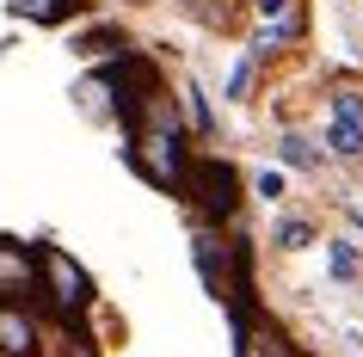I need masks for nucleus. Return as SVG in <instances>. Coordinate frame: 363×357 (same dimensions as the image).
Returning <instances> with one entry per match:
<instances>
[{
    "mask_svg": "<svg viewBox=\"0 0 363 357\" xmlns=\"http://www.w3.org/2000/svg\"><path fill=\"white\" fill-rule=\"evenodd\" d=\"M185 197H191L210 222H228L234 209H240V179H234L228 160H185Z\"/></svg>",
    "mask_w": 363,
    "mask_h": 357,
    "instance_id": "nucleus-1",
    "label": "nucleus"
},
{
    "mask_svg": "<svg viewBox=\"0 0 363 357\" xmlns=\"http://www.w3.org/2000/svg\"><path fill=\"white\" fill-rule=\"evenodd\" d=\"M38 265H43V278H50V302H56V314L62 320H74L86 302H93V283H86V271H80L62 246H38Z\"/></svg>",
    "mask_w": 363,
    "mask_h": 357,
    "instance_id": "nucleus-2",
    "label": "nucleus"
},
{
    "mask_svg": "<svg viewBox=\"0 0 363 357\" xmlns=\"http://www.w3.org/2000/svg\"><path fill=\"white\" fill-rule=\"evenodd\" d=\"M234 357H296V351H289V339H284L277 320L247 308V314H234Z\"/></svg>",
    "mask_w": 363,
    "mask_h": 357,
    "instance_id": "nucleus-3",
    "label": "nucleus"
},
{
    "mask_svg": "<svg viewBox=\"0 0 363 357\" xmlns=\"http://www.w3.org/2000/svg\"><path fill=\"white\" fill-rule=\"evenodd\" d=\"M326 148L339 154V160H357V154H363V93H333Z\"/></svg>",
    "mask_w": 363,
    "mask_h": 357,
    "instance_id": "nucleus-4",
    "label": "nucleus"
},
{
    "mask_svg": "<svg viewBox=\"0 0 363 357\" xmlns=\"http://www.w3.org/2000/svg\"><path fill=\"white\" fill-rule=\"evenodd\" d=\"M38 253H31V246H19V241H6V234H0V302H19L25 290H31V283H38Z\"/></svg>",
    "mask_w": 363,
    "mask_h": 357,
    "instance_id": "nucleus-5",
    "label": "nucleus"
},
{
    "mask_svg": "<svg viewBox=\"0 0 363 357\" xmlns=\"http://www.w3.org/2000/svg\"><path fill=\"white\" fill-rule=\"evenodd\" d=\"M259 38H252V56H271L284 38H296L302 31V13H296V0H259Z\"/></svg>",
    "mask_w": 363,
    "mask_h": 357,
    "instance_id": "nucleus-6",
    "label": "nucleus"
},
{
    "mask_svg": "<svg viewBox=\"0 0 363 357\" xmlns=\"http://www.w3.org/2000/svg\"><path fill=\"white\" fill-rule=\"evenodd\" d=\"M0 351L6 357H25V351H38V326L13 308V302H0Z\"/></svg>",
    "mask_w": 363,
    "mask_h": 357,
    "instance_id": "nucleus-7",
    "label": "nucleus"
},
{
    "mask_svg": "<svg viewBox=\"0 0 363 357\" xmlns=\"http://www.w3.org/2000/svg\"><path fill=\"white\" fill-rule=\"evenodd\" d=\"M19 19H38V25H62L68 13H74V0H6Z\"/></svg>",
    "mask_w": 363,
    "mask_h": 357,
    "instance_id": "nucleus-8",
    "label": "nucleus"
},
{
    "mask_svg": "<svg viewBox=\"0 0 363 357\" xmlns=\"http://www.w3.org/2000/svg\"><path fill=\"white\" fill-rule=\"evenodd\" d=\"M284 160H289L296 172H308V167H314V148H308L302 136H284Z\"/></svg>",
    "mask_w": 363,
    "mask_h": 357,
    "instance_id": "nucleus-9",
    "label": "nucleus"
},
{
    "mask_svg": "<svg viewBox=\"0 0 363 357\" xmlns=\"http://www.w3.org/2000/svg\"><path fill=\"white\" fill-rule=\"evenodd\" d=\"M252 62H259L252 50H247L240 62H234V75H228V99H240V93H247V80H252Z\"/></svg>",
    "mask_w": 363,
    "mask_h": 357,
    "instance_id": "nucleus-10",
    "label": "nucleus"
},
{
    "mask_svg": "<svg viewBox=\"0 0 363 357\" xmlns=\"http://www.w3.org/2000/svg\"><path fill=\"white\" fill-rule=\"evenodd\" d=\"M333 278H357V246H333Z\"/></svg>",
    "mask_w": 363,
    "mask_h": 357,
    "instance_id": "nucleus-11",
    "label": "nucleus"
},
{
    "mask_svg": "<svg viewBox=\"0 0 363 357\" xmlns=\"http://www.w3.org/2000/svg\"><path fill=\"white\" fill-rule=\"evenodd\" d=\"M277 246H308V222H296V216L277 222Z\"/></svg>",
    "mask_w": 363,
    "mask_h": 357,
    "instance_id": "nucleus-12",
    "label": "nucleus"
},
{
    "mask_svg": "<svg viewBox=\"0 0 363 357\" xmlns=\"http://www.w3.org/2000/svg\"><path fill=\"white\" fill-rule=\"evenodd\" d=\"M185 111H191L197 130H210V105H203V93H197V87H185Z\"/></svg>",
    "mask_w": 363,
    "mask_h": 357,
    "instance_id": "nucleus-13",
    "label": "nucleus"
},
{
    "mask_svg": "<svg viewBox=\"0 0 363 357\" xmlns=\"http://www.w3.org/2000/svg\"><path fill=\"white\" fill-rule=\"evenodd\" d=\"M259 197H284V172H259Z\"/></svg>",
    "mask_w": 363,
    "mask_h": 357,
    "instance_id": "nucleus-14",
    "label": "nucleus"
}]
</instances>
